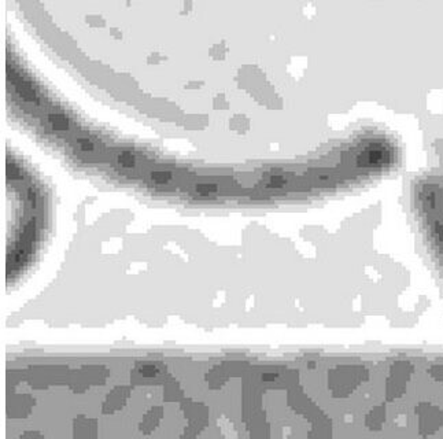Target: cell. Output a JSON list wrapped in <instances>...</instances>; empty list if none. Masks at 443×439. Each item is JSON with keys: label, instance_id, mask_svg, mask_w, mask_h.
<instances>
[{"label": "cell", "instance_id": "cell-6", "mask_svg": "<svg viewBox=\"0 0 443 439\" xmlns=\"http://www.w3.org/2000/svg\"><path fill=\"white\" fill-rule=\"evenodd\" d=\"M78 144H80V147H81V150H84V151H92V150H94V143L89 142L88 139H80V140H78Z\"/></svg>", "mask_w": 443, "mask_h": 439}, {"label": "cell", "instance_id": "cell-2", "mask_svg": "<svg viewBox=\"0 0 443 439\" xmlns=\"http://www.w3.org/2000/svg\"><path fill=\"white\" fill-rule=\"evenodd\" d=\"M118 162L125 167H132L135 165V158L129 153H122L118 155Z\"/></svg>", "mask_w": 443, "mask_h": 439}, {"label": "cell", "instance_id": "cell-1", "mask_svg": "<svg viewBox=\"0 0 443 439\" xmlns=\"http://www.w3.org/2000/svg\"><path fill=\"white\" fill-rule=\"evenodd\" d=\"M48 121H50V124L53 125L55 131H66L69 128V121L62 114H51L48 117Z\"/></svg>", "mask_w": 443, "mask_h": 439}, {"label": "cell", "instance_id": "cell-3", "mask_svg": "<svg viewBox=\"0 0 443 439\" xmlns=\"http://www.w3.org/2000/svg\"><path fill=\"white\" fill-rule=\"evenodd\" d=\"M151 178L157 183H166L171 178V173L169 172H154L151 174Z\"/></svg>", "mask_w": 443, "mask_h": 439}, {"label": "cell", "instance_id": "cell-4", "mask_svg": "<svg viewBox=\"0 0 443 439\" xmlns=\"http://www.w3.org/2000/svg\"><path fill=\"white\" fill-rule=\"evenodd\" d=\"M219 190L217 188V185L216 184H199L196 187V191L202 194V195H207V194H210V192H216V191Z\"/></svg>", "mask_w": 443, "mask_h": 439}, {"label": "cell", "instance_id": "cell-5", "mask_svg": "<svg viewBox=\"0 0 443 439\" xmlns=\"http://www.w3.org/2000/svg\"><path fill=\"white\" fill-rule=\"evenodd\" d=\"M140 372H142L143 376H146V378H153V376H155V375H157V368H155V367H153V365H147V367L142 368V371H140Z\"/></svg>", "mask_w": 443, "mask_h": 439}]
</instances>
